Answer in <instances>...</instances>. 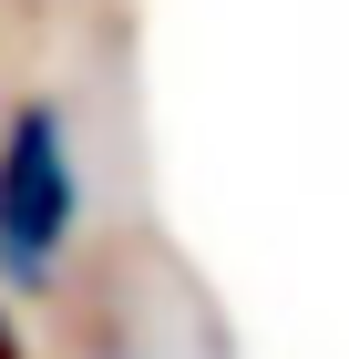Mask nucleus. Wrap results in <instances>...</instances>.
<instances>
[{
	"label": "nucleus",
	"instance_id": "f03ea898",
	"mask_svg": "<svg viewBox=\"0 0 349 359\" xmlns=\"http://www.w3.org/2000/svg\"><path fill=\"white\" fill-rule=\"evenodd\" d=\"M0 359H21V329H11V308H0Z\"/></svg>",
	"mask_w": 349,
	"mask_h": 359
},
{
	"label": "nucleus",
	"instance_id": "f257e3e1",
	"mask_svg": "<svg viewBox=\"0 0 349 359\" xmlns=\"http://www.w3.org/2000/svg\"><path fill=\"white\" fill-rule=\"evenodd\" d=\"M82 226V154L62 103H21L0 123V287L41 298Z\"/></svg>",
	"mask_w": 349,
	"mask_h": 359
}]
</instances>
